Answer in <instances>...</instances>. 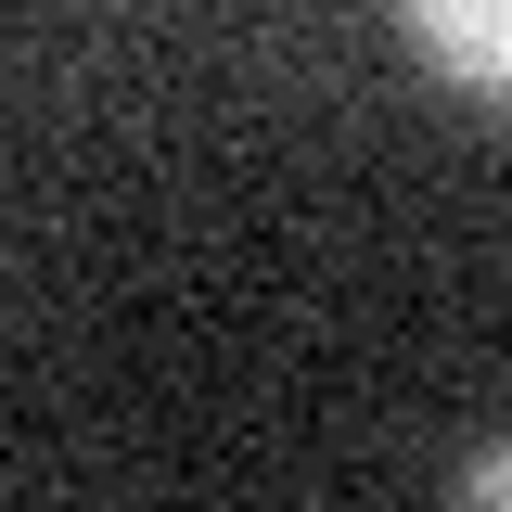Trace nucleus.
I'll return each instance as SVG.
<instances>
[{
	"label": "nucleus",
	"instance_id": "f257e3e1",
	"mask_svg": "<svg viewBox=\"0 0 512 512\" xmlns=\"http://www.w3.org/2000/svg\"><path fill=\"white\" fill-rule=\"evenodd\" d=\"M397 26H410V52L436 64V77H461L474 103H512V0H410Z\"/></svg>",
	"mask_w": 512,
	"mask_h": 512
},
{
	"label": "nucleus",
	"instance_id": "f03ea898",
	"mask_svg": "<svg viewBox=\"0 0 512 512\" xmlns=\"http://www.w3.org/2000/svg\"><path fill=\"white\" fill-rule=\"evenodd\" d=\"M448 512H512V436L461 461V487H448Z\"/></svg>",
	"mask_w": 512,
	"mask_h": 512
}]
</instances>
